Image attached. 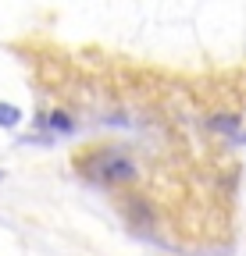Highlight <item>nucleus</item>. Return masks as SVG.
I'll use <instances>...</instances> for the list:
<instances>
[{
	"instance_id": "nucleus-1",
	"label": "nucleus",
	"mask_w": 246,
	"mask_h": 256,
	"mask_svg": "<svg viewBox=\"0 0 246 256\" xmlns=\"http://www.w3.org/2000/svg\"><path fill=\"white\" fill-rule=\"evenodd\" d=\"M82 168H86V174H93L104 185H121V182H132L139 174L136 160L121 150H97L93 156H86Z\"/></svg>"
},
{
	"instance_id": "nucleus-2",
	"label": "nucleus",
	"mask_w": 246,
	"mask_h": 256,
	"mask_svg": "<svg viewBox=\"0 0 246 256\" xmlns=\"http://www.w3.org/2000/svg\"><path fill=\"white\" fill-rule=\"evenodd\" d=\"M125 214H129V220L136 224V228H143V232H150L153 224H157V214H153V206H150L146 200H139V196H132V200L125 203Z\"/></svg>"
},
{
	"instance_id": "nucleus-3",
	"label": "nucleus",
	"mask_w": 246,
	"mask_h": 256,
	"mask_svg": "<svg viewBox=\"0 0 246 256\" xmlns=\"http://www.w3.org/2000/svg\"><path fill=\"white\" fill-rule=\"evenodd\" d=\"M43 128H50L54 136H72V132H75V121H72L65 110H50V114L43 118Z\"/></svg>"
},
{
	"instance_id": "nucleus-4",
	"label": "nucleus",
	"mask_w": 246,
	"mask_h": 256,
	"mask_svg": "<svg viewBox=\"0 0 246 256\" xmlns=\"http://www.w3.org/2000/svg\"><path fill=\"white\" fill-rule=\"evenodd\" d=\"M210 128L214 132H239V114H225V118H210Z\"/></svg>"
},
{
	"instance_id": "nucleus-5",
	"label": "nucleus",
	"mask_w": 246,
	"mask_h": 256,
	"mask_svg": "<svg viewBox=\"0 0 246 256\" xmlns=\"http://www.w3.org/2000/svg\"><path fill=\"white\" fill-rule=\"evenodd\" d=\"M22 121V110L15 104H0V128H15Z\"/></svg>"
},
{
	"instance_id": "nucleus-6",
	"label": "nucleus",
	"mask_w": 246,
	"mask_h": 256,
	"mask_svg": "<svg viewBox=\"0 0 246 256\" xmlns=\"http://www.w3.org/2000/svg\"><path fill=\"white\" fill-rule=\"evenodd\" d=\"M0 182H4V171H0Z\"/></svg>"
},
{
	"instance_id": "nucleus-7",
	"label": "nucleus",
	"mask_w": 246,
	"mask_h": 256,
	"mask_svg": "<svg viewBox=\"0 0 246 256\" xmlns=\"http://www.w3.org/2000/svg\"><path fill=\"white\" fill-rule=\"evenodd\" d=\"M242 142H246V136H242Z\"/></svg>"
}]
</instances>
